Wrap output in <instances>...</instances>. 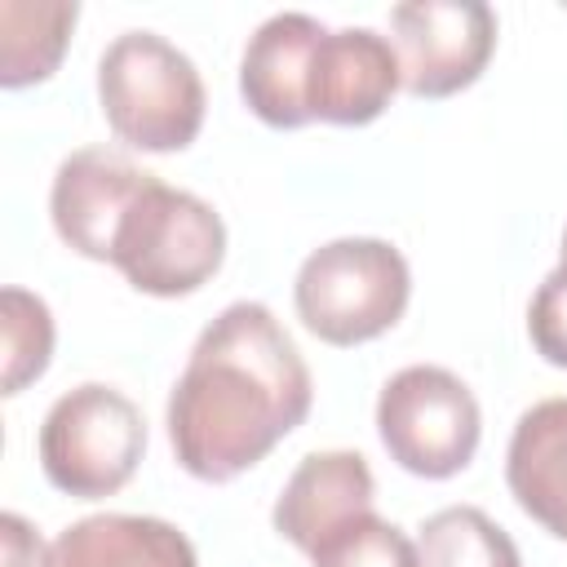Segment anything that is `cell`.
<instances>
[{"mask_svg":"<svg viewBox=\"0 0 567 567\" xmlns=\"http://www.w3.org/2000/svg\"><path fill=\"white\" fill-rule=\"evenodd\" d=\"M315 399L310 368L261 301H230L190 346L168 394V443L199 483H230L288 439Z\"/></svg>","mask_w":567,"mask_h":567,"instance_id":"1","label":"cell"},{"mask_svg":"<svg viewBox=\"0 0 567 567\" xmlns=\"http://www.w3.org/2000/svg\"><path fill=\"white\" fill-rule=\"evenodd\" d=\"M97 102L111 133L151 155L186 151L204 128V80L159 31H124L97 58Z\"/></svg>","mask_w":567,"mask_h":567,"instance_id":"2","label":"cell"},{"mask_svg":"<svg viewBox=\"0 0 567 567\" xmlns=\"http://www.w3.org/2000/svg\"><path fill=\"white\" fill-rule=\"evenodd\" d=\"M412 297L408 257L390 239L346 235L319 244L292 284L297 319L328 346H359L390 332Z\"/></svg>","mask_w":567,"mask_h":567,"instance_id":"3","label":"cell"},{"mask_svg":"<svg viewBox=\"0 0 567 567\" xmlns=\"http://www.w3.org/2000/svg\"><path fill=\"white\" fill-rule=\"evenodd\" d=\"M146 452V421L128 394L102 381H84L53 399L40 421V470L44 478L75 496L97 501L120 492Z\"/></svg>","mask_w":567,"mask_h":567,"instance_id":"4","label":"cell"},{"mask_svg":"<svg viewBox=\"0 0 567 567\" xmlns=\"http://www.w3.org/2000/svg\"><path fill=\"white\" fill-rule=\"evenodd\" d=\"M226 257V226L217 217V208L182 186L168 182H151L120 235H115V252L111 266L151 297H186L195 288H204Z\"/></svg>","mask_w":567,"mask_h":567,"instance_id":"5","label":"cell"},{"mask_svg":"<svg viewBox=\"0 0 567 567\" xmlns=\"http://www.w3.org/2000/svg\"><path fill=\"white\" fill-rule=\"evenodd\" d=\"M377 434L394 465L416 478H452L461 474L483 434V412L474 390L439 368L412 363L399 368L377 394Z\"/></svg>","mask_w":567,"mask_h":567,"instance_id":"6","label":"cell"},{"mask_svg":"<svg viewBox=\"0 0 567 567\" xmlns=\"http://www.w3.org/2000/svg\"><path fill=\"white\" fill-rule=\"evenodd\" d=\"M390 44L412 97H452L483 75L496 13L483 0H403L390 9Z\"/></svg>","mask_w":567,"mask_h":567,"instance_id":"7","label":"cell"},{"mask_svg":"<svg viewBox=\"0 0 567 567\" xmlns=\"http://www.w3.org/2000/svg\"><path fill=\"white\" fill-rule=\"evenodd\" d=\"M155 182L142 164H133L115 146H80L71 151L49 186V217L58 239L89 257V261H111L115 235L133 208V199Z\"/></svg>","mask_w":567,"mask_h":567,"instance_id":"8","label":"cell"},{"mask_svg":"<svg viewBox=\"0 0 567 567\" xmlns=\"http://www.w3.org/2000/svg\"><path fill=\"white\" fill-rule=\"evenodd\" d=\"M399 89H403V71L390 35L372 27H337L315 49L306 102H310V120L359 128L372 124Z\"/></svg>","mask_w":567,"mask_h":567,"instance_id":"9","label":"cell"},{"mask_svg":"<svg viewBox=\"0 0 567 567\" xmlns=\"http://www.w3.org/2000/svg\"><path fill=\"white\" fill-rule=\"evenodd\" d=\"M328 27L310 13H270L244 44L239 58V93L248 111L270 128H301L310 124V62Z\"/></svg>","mask_w":567,"mask_h":567,"instance_id":"10","label":"cell"},{"mask_svg":"<svg viewBox=\"0 0 567 567\" xmlns=\"http://www.w3.org/2000/svg\"><path fill=\"white\" fill-rule=\"evenodd\" d=\"M372 501H377V483H372V470L359 452H346V447L310 452L288 474L270 523L288 545L310 554L341 523H350L354 514H368Z\"/></svg>","mask_w":567,"mask_h":567,"instance_id":"11","label":"cell"},{"mask_svg":"<svg viewBox=\"0 0 567 567\" xmlns=\"http://www.w3.org/2000/svg\"><path fill=\"white\" fill-rule=\"evenodd\" d=\"M505 483L532 523L567 540V399H540L518 416Z\"/></svg>","mask_w":567,"mask_h":567,"instance_id":"12","label":"cell"},{"mask_svg":"<svg viewBox=\"0 0 567 567\" xmlns=\"http://www.w3.org/2000/svg\"><path fill=\"white\" fill-rule=\"evenodd\" d=\"M44 567H199V558L168 518L89 514L58 532Z\"/></svg>","mask_w":567,"mask_h":567,"instance_id":"13","label":"cell"},{"mask_svg":"<svg viewBox=\"0 0 567 567\" xmlns=\"http://www.w3.org/2000/svg\"><path fill=\"white\" fill-rule=\"evenodd\" d=\"M75 18V0H0V84L27 89L49 80L66 53Z\"/></svg>","mask_w":567,"mask_h":567,"instance_id":"14","label":"cell"},{"mask_svg":"<svg viewBox=\"0 0 567 567\" xmlns=\"http://www.w3.org/2000/svg\"><path fill=\"white\" fill-rule=\"evenodd\" d=\"M416 567H523V554L478 505H447L416 527Z\"/></svg>","mask_w":567,"mask_h":567,"instance_id":"15","label":"cell"},{"mask_svg":"<svg viewBox=\"0 0 567 567\" xmlns=\"http://www.w3.org/2000/svg\"><path fill=\"white\" fill-rule=\"evenodd\" d=\"M0 328H4V394H22L35 377H44L53 359V315L27 288L0 292Z\"/></svg>","mask_w":567,"mask_h":567,"instance_id":"16","label":"cell"},{"mask_svg":"<svg viewBox=\"0 0 567 567\" xmlns=\"http://www.w3.org/2000/svg\"><path fill=\"white\" fill-rule=\"evenodd\" d=\"M310 567H416V540L368 509L319 540L310 549Z\"/></svg>","mask_w":567,"mask_h":567,"instance_id":"17","label":"cell"},{"mask_svg":"<svg viewBox=\"0 0 567 567\" xmlns=\"http://www.w3.org/2000/svg\"><path fill=\"white\" fill-rule=\"evenodd\" d=\"M527 337L545 363L567 368V230H563L558 266L540 279V288L527 306Z\"/></svg>","mask_w":567,"mask_h":567,"instance_id":"18","label":"cell"},{"mask_svg":"<svg viewBox=\"0 0 567 567\" xmlns=\"http://www.w3.org/2000/svg\"><path fill=\"white\" fill-rule=\"evenodd\" d=\"M0 545H4V567H44L49 563L44 540L31 532V523L22 514L0 518Z\"/></svg>","mask_w":567,"mask_h":567,"instance_id":"19","label":"cell"}]
</instances>
